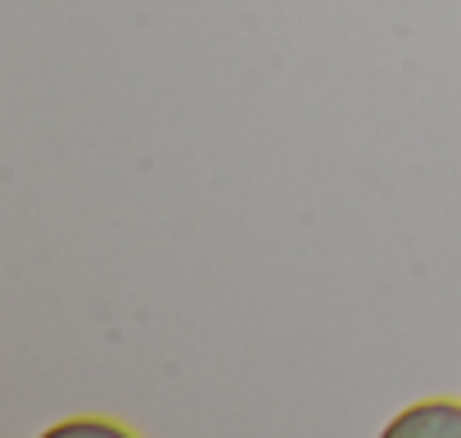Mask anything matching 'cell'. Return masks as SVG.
<instances>
[{
  "instance_id": "6da1fadb",
  "label": "cell",
  "mask_w": 461,
  "mask_h": 438,
  "mask_svg": "<svg viewBox=\"0 0 461 438\" xmlns=\"http://www.w3.org/2000/svg\"><path fill=\"white\" fill-rule=\"evenodd\" d=\"M384 434H389V438H438V434L461 438V402H447V398L416 402V407L398 411V416L384 425Z\"/></svg>"
},
{
  "instance_id": "7a4b0ae2",
  "label": "cell",
  "mask_w": 461,
  "mask_h": 438,
  "mask_svg": "<svg viewBox=\"0 0 461 438\" xmlns=\"http://www.w3.org/2000/svg\"><path fill=\"white\" fill-rule=\"evenodd\" d=\"M50 434L64 438V434H127V429H118V425H109V420H68V425H55Z\"/></svg>"
}]
</instances>
